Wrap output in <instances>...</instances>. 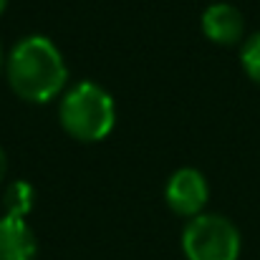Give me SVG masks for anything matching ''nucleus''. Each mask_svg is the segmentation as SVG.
<instances>
[{
	"label": "nucleus",
	"mask_w": 260,
	"mask_h": 260,
	"mask_svg": "<svg viewBox=\"0 0 260 260\" xmlns=\"http://www.w3.org/2000/svg\"><path fill=\"white\" fill-rule=\"evenodd\" d=\"M5 71L10 88L30 104L53 101L69 81L66 61L46 36H25L18 41L5 61Z\"/></svg>",
	"instance_id": "nucleus-1"
},
{
	"label": "nucleus",
	"mask_w": 260,
	"mask_h": 260,
	"mask_svg": "<svg viewBox=\"0 0 260 260\" xmlns=\"http://www.w3.org/2000/svg\"><path fill=\"white\" fill-rule=\"evenodd\" d=\"M58 114L63 129L84 144L106 139L116 124V106L111 93L93 81H81L69 88L61 99Z\"/></svg>",
	"instance_id": "nucleus-2"
},
{
	"label": "nucleus",
	"mask_w": 260,
	"mask_h": 260,
	"mask_svg": "<svg viewBox=\"0 0 260 260\" xmlns=\"http://www.w3.org/2000/svg\"><path fill=\"white\" fill-rule=\"evenodd\" d=\"M187 260H238L240 233L222 215H197L182 233Z\"/></svg>",
	"instance_id": "nucleus-3"
},
{
	"label": "nucleus",
	"mask_w": 260,
	"mask_h": 260,
	"mask_svg": "<svg viewBox=\"0 0 260 260\" xmlns=\"http://www.w3.org/2000/svg\"><path fill=\"white\" fill-rule=\"evenodd\" d=\"M165 197H167V205L172 212L182 215V217H197V215H202V210L207 205L210 187L200 170L182 167L170 177Z\"/></svg>",
	"instance_id": "nucleus-4"
},
{
	"label": "nucleus",
	"mask_w": 260,
	"mask_h": 260,
	"mask_svg": "<svg viewBox=\"0 0 260 260\" xmlns=\"http://www.w3.org/2000/svg\"><path fill=\"white\" fill-rule=\"evenodd\" d=\"M202 30L217 46H235L243 38L245 20L243 13L230 3H212L202 13Z\"/></svg>",
	"instance_id": "nucleus-5"
},
{
	"label": "nucleus",
	"mask_w": 260,
	"mask_h": 260,
	"mask_svg": "<svg viewBox=\"0 0 260 260\" xmlns=\"http://www.w3.org/2000/svg\"><path fill=\"white\" fill-rule=\"evenodd\" d=\"M38 240L25 217H0V260H36Z\"/></svg>",
	"instance_id": "nucleus-6"
},
{
	"label": "nucleus",
	"mask_w": 260,
	"mask_h": 260,
	"mask_svg": "<svg viewBox=\"0 0 260 260\" xmlns=\"http://www.w3.org/2000/svg\"><path fill=\"white\" fill-rule=\"evenodd\" d=\"M33 202H36V189L30 187V182L18 179L5 189V215L25 217L33 210Z\"/></svg>",
	"instance_id": "nucleus-7"
},
{
	"label": "nucleus",
	"mask_w": 260,
	"mask_h": 260,
	"mask_svg": "<svg viewBox=\"0 0 260 260\" xmlns=\"http://www.w3.org/2000/svg\"><path fill=\"white\" fill-rule=\"evenodd\" d=\"M240 61H243L245 74H248L255 84H260V33L250 36V38L245 41L243 53H240Z\"/></svg>",
	"instance_id": "nucleus-8"
},
{
	"label": "nucleus",
	"mask_w": 260,
	"mask_h": 260,
	"mask_svg": "<svg viewBox=\"0 0 260 260\" xmlns=\"http://www.w3.org/2000/svg\"><path fill=\"white\" fill-rule=\"evenodd\" d=\"M5 170H8V157H5V152H3V147H0V182H3V177H5Z\"/></svg>",
	"instance_id": "nucleus-9"
},
{
	"label": "nucleus",
	"mask_w": 260,
	"mask_h": 260,
	"mask_svg": "<svg viewBox=\"0 0 260 260\" xmlns=\"http://www.w3.org/2000/svg\"><path fill=\"white\" fill-rule=\"evenodd\" d=\"M8 8V0H0V15H3V10Z\"/></svg>",
	"instance_id": "nucleus-10"
},
{
	"label": "nucleus",
	"mask_w": 260,
	"mask_h": 260,
	"mask_svg": "<svg viewBox=\"0 0 260 260\" xmlns=\"http://www.w3.org/2000/svg\"><path fill=\"white\" fill-rule=\"evenodd\" d=\"M0 71H3V48H0Z\"/></svg>",
	"instance_id": "nucleus-11"
}]
</instances>
